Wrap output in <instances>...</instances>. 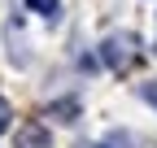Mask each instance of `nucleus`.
<instances>
[{"label": "nucleus", "instance_id": "obj_3", "mask_svg": "<svg viewBox=\"0 0 157 148\" xmlns=\"http://www.w3.org/2000/svg\"><path fill=\"white\" fill-rule=\"evenodd\" d=\"M52 113L61 118V122H74V113H78V105H74V100H61V105H52Z\"/></svg>", "mask_w": 157, "mask_h": 148}, {"label": "nucleus", "instance_id": "obj_6", "mask_svg": "<svg viewBox=\"0 0 157 148\" xmlns=\"http://www.w3.org/2000/svg\"><path fill=\"white\" fill-rule=\"evenodd\" d=\"M74 148H109V144H92V139H87V144H74Z\"/></svg>", "mask_w": 157, "mask_h": 148}, {"label": "nucleus", "instance_id": "obj_2", "mask_svg": "<svg viewBox=\"0 0 157 148\" xmlns=\"http://www.w3.org/2000/svg\"><path fill=\"white\" fill-rule=\"evenodd\" d=\"M17 148H48V131H44L39 122L22 126V131H17Z\"/></svg>", "mask_w": 157, "mask_h": 148}, {"label": "nucleus", "instance_id": "obj_1", "mask_svg": "<svg viewBox=\"0 0 157 148\" xmlns=\"http://www.w3.org/2000/svg\"><path fill=\"white\" fill-rule=\"evenodd\" d=\"M135 48H140V39H135L131 31H118V35H109V39L101 44V57H105V65H113V70H127L131 57H135Z\"/></svg>", "mask_w": 157, "mask_h": 148}, {"label": "nucleus", "instance_id": "obj_5", "mask_svg": "<svg viewBox=\"0 0 157 148\" xmlns=\"http://www.w3.org/2000/svg\"><path fill=\"white\" fill-rule=\"evenodd\" d=\"M5 131H9V109L0 105V135H5Z\"/></svg>", "mask_w": 157, "mask_h": 148}, {"label": "nucleus", "instance_id": "obj_4", "mask_svg": "<svg viewBox=\"0 0 157 148\" xmlns=\"http://www.w3.org/2000/svg\"><path fill=\"white\" fill-rule=\"evenodd\" d=\"M26 5H31L35 13H48V17H52L57 9H61V0H26Z\"/></svg>", "mask_w": 157, "mask_h": 148}]
</instances>
